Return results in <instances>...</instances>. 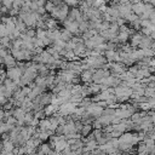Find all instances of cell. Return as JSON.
I'll list each match as a JSON object with an SVG mask.
<instances>
[{
    "mask_svg": "<svg viewBox=\"0 0 155 155\" xmlns=\"http://www.w3.org/2000/svg\"><path fill=\"white\" fill-rule=\"evenodd\" d=\"M142 139H143V134L142 133L133 134L131 132H125L117 138V142H119L117 149L121 150V151H130L136 144L140 143Z\"/></svg>",
    "mask_w": 155,
    "mask_h": 155,
    "instance_id": "6da1fadb",
    "label": "cell"
},
{
    "mask_svg": "<svg viewBox=\"0 0 155 155\" xmlns=\"http://www.w3.org/2000/svg\"><path fill=\"white\" fill-rule=\"evenodd\" d=\"M22 74H23L22 69L19 67H16V65L11 67V68H7V70H6V78L12 80V81H15L18 85V87H19V81H21Z\"/></svg>",
    "mask_w": 155,
    "mask_h": 155,
    "instance_id": "7a4b0ae2",
    "label": "cell"
},
{
    "mask_svg": "<svg viewBox=\"0 0 155 155\" xmlns=\"http://www.w3.org/2000/svg\"><path fill=\"white\" fill-rule=\"evenodd\" d=\"M76 110V104L75 103H71V102H65L63 104L59 105L58 108V113L63 116H68V115H71L74 114Z\"/></svg>",
    "mask_w": 155,
    "mask_h": 155,
    "instance_id": "3957f363",
    "label": "cell"
},
{
    "mask_svg": "<svg viewBox=\"0 0 155 155\" xmlns=\"http://www.w3.org/2000/svg\"><path fill=\"white\" fill-rule=\"evenodd\" d=\"M103 107L99 105V103H94L92 102L87 108H86V113L90 115V116H94V117H99L103 113Z\"/></svg>",
    "mask_w": 155,
    "mask_h": 155,
    "instance_id": "277c9868",
    "label": "cell"
},
{
    "mask_svg": "<svg viewBox=\"0 0 155 155\" xmlns=\"http://www.w3.org/2000/svg\"><path fill=\"white\" fill-rule=\"evenodd\" d=\"M98 147H99L98 142H97V140L94 139V137L92 136L91 138H88V139L85 142V144H84V150L92 153V151H96V150L98 149Z\"/></svg>",
    "mask_w": 155,
    "mask_h": 155,
    "instance_id": "5b68a950",
    "label": "cell"
},
{
    "mask_svg": "<svg viewBox=\"0 0 155 155\" xmlns=\"http://www.w3.org/2000/svg\"><path fill=\"white\" fill-rule=\"evenodd\" d=\"M67 19H68V21L64 22L65 29L69 30L71 34H78V33L80 31V29H79V23L75 22V21H73V19H70V18H67Z\"/></svg>",
    "mask_w": 155,
    "mask_h": 155,
    "instance_id": "8992f818",
    "label": "cell"
},
{
    "mask_svg": "<svg viewBox=\"0 0 155 155\" xmlns=\"http://www.w3.org/2000/svg\"><path fill=\"white\" fill-rule=\"evenodd\" d=\"M2 63H4L7 68L15 67V65H16V58H15L11 53H8V54H6V56L2 58Z\"/></svg>",
    "mask_w": 155,
    "mask_h": 155,
    "instance_id": "52a82bcc",
    "label": "cell"
},
{
    "mask_svg": "<svg viewBox=\"0 0 155 155\" xmlns=\"http://www.w3.org/2000/svg\"><path fill=\"white\" fill-rule=\"evenodd\" d=\"M93 73H94V71H93L92 69H85V70H82L81 74H80L81 80H82L84 82L91 81V80H92V76H93Z\"/></svg>",
    "mask_w": 155,
    "mask_h": 155,
    "instance_id": "ba28073f",
    "label": "cell"
},
{
    "mask_svg": "<svg viewBox=\"0 0 155 155\" xmlns=\"http://www.w3.org/2000/svg\"><path fill=\"white\" fill-rule=\"evenodd\" d=\"M39 151H40V153H42L44 155H53V154H54L53 148H52L50 144H47V143H42V144L40 145Z\"/></svg>",
    "mask_w": 155,
    "mask_h": 155,
    "instance_id": "9c48e42d",
    "label": "cell"
},
{
    "mask_svg": "<svg viewBox=\"0 0 155 155\" xmlns=\"http://www.w3.org/2000/svg\"><path fill=\"white\" fill-rule=\"evenodd\" d=\"M58 108H59V107H57V105L48 104V105H46V107L44 108V113H45V115L52 116V115H54V114L58 111Z\"/></svg>",
    "mask_w": 155,
    "mask_h": 155,
    "instance_id": "30bf717a",
    "label": "cell"
},
{
    "mask_svg": "<svg viewBox=\"0 0 155 155\" xmlns=\"http://www.w3.org/2000/svg\"><path fill=\"white\" fill-rule=\"evenodd\" d=\"M143 34H140V33H136V34H133L132 36H131V45L134 47V46H139L140 45V41H142V39H143Z\"/></svg>",
    "mask_w": 155,
    "mask_h": 155,
    "instance_id": "8fae6325",
    "label": "cell"
},
{
    "mask_svg": "<svg viewBox=\"0 0 155 155\" xmlns=\"http://www.w3.org/2000/svg\"><path fill=\"white\" fill-rule=\"evenodd\" d=\"M15 127L11 126L10 124H7L6 121H0V133L1 134H5L7 132H10L11 130H13Z\"/></svg>",
    "mask_w": 155,
    "mask_h": 155,
    "instance_id": "7c38bea8",
    "label": "cell"
},
{
    "mask_svg": "<svg viewBox=\"0 0 155 155\" xmlns=\"http://www.w3.org/2000/svg\"><path fill=\"white\" fill-rule=\"evenodd\" d=\"M73 34L69 31V30H67V29H63V30H61V40H63V41H65V42H68V41H70L73 38Z\"/></svg>",
    "mask_w": 155,
    "mask_h": 155,
    "instance_id": "4fadbf2b",
    "label": "cell"
},
{
    "mask_svg": "<svg viewBox=\"0 0 155 155\" xmlns=\"http://www.w3.org/2000/svg\"><path fill=\"white\" fill-rule=\"evenodd\" d=\"M0 45L2 48H7L10 46H12V40L8 38V36H4L0 39Z\"/></svg>",
    "mask_w": 155,
    "mask_h": 155,
    "instance_id": "5bb4252c",
    "label": "cell"
},
{
    "mask_svg": "<svg viewBox=\"0 0 155 155\" xmlns=\"http://www.w3.org/2000/svg\"><path fill=\"white\" fill-rule=\"evenodd\" d=\"M91 131H92V125L91 124H84L81 130H80V133L82 136H87V134L91 133Z\"/></svg>",
    "mask_w": 155,
    "mask_h": 155,
    "instance_id": "9a60e30c",
    "label": "cell"
},
{
    "mask_svg": "<svg viewBox=\"0 0 155 155\" xmlns=\"http://www.w3.org/2000/svg\"><path fill=\"white\" fill-rule=\"evenodd\" d=\"M4 36H8V31L6 29V25L2 22H0V39Z\"/></svg>",
    "mask_w": 155,
    "mask_h": 155,
    "instance_id": "2e32d148",
    "label": "cell"
},
{
    "mask_svg": "<svg viewBox=\"0 0 155 155\" xmlns=\"http://www.w3.org/2000/svg\"><path fill=\"white\" fill-rule=\"evenodd\" d=\"M2 6L6 7L7 10H11L13 6V0H2Z\"/></svg>",
    "mask_w": 155,
    "mask_h": 155,
    "instance_id": "e0dca14e",
    "label": "cell"
},
{
    "mask_svg": "<svg viewBox=\"0 0 155 155\" xmlns=\"http://www.w3.org/2000/svg\"><path fill=\"white\" fill-rule=\"evenodd\" d=\"M65 1V4L67 5H70V6H75L76 4H78V1L79 0H64Z\"/></svg>",
    "mask_w": 155,
    "mask_h": 155,
    "instance_id": "ac0fdd59",
    "label": "cell"
},
{
    "mask_svg": "<svg viewBox=\"0 0 155 155\" xmlns=\"http://www.w3.org/2000/svg\"><path fill=\"white\" fill-rule=\"evenodd\" d=\"M1 155H16L13 151H2Z\"/></svg>",
    "mask_w": 155,
    "mask_h": 155,
    "instance_id": "d6986e66",
    "label": "cell"
},
{
    "mask_svg": "<svg viewBox=\"0 0 155 155\" xmlns=\"http://www.w3.org/2000/svg\"><path fill=\"white\" fill-rule=\"evenodd\" d=\"M33 155H44V154H42V153H40V151H39V153H34V154H33Z\"/></svg>",
    "mask_w": 155,
    "mask_h": 155,
    "instance_id": "ffe728a7",
    "label": "cell"
}]
</instances>
